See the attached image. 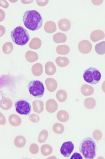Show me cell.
<instances>
[{"label":"cell","instance_id":"33","mask_svg":"<svg viewBox=\"0 0 105 159\" xmlns=\"http://www.w3.org/2000/svg\"><path fill=\"white\" fill-rule=\"evenodd\" d=\"M30 121L34 123H37L39 121L40 117L38 115L36 114H32L29 117Z\"/></svg>","mask_w":105,"mask_h":159},{"label":"cell","instance_id":"3","mask_svg":"<svg viewBox=\"0 0 105 159\" xmlns=\"http://www.w3.org/2000/svg\"><path fill=\"white\" fill-rule=\"evenodd\" d=\"M11 36L13 42L17 45L21 46L27 44L30 39L28 31L21 25L12 30Z\"/></svg>","mask_w":105,"mask_h":159},{"label":"cell","instance_id":"15","mask_svg":"<svg viewBox=\"0 0 105 159\" xmlns=\"http://www.w3.org/2000/svg\"><path fill=\"white\" fill-rule=\"evenodd\" d=\"M10 124L12 126L16 127L19 126L22 123V119L17 115L12 114L9 117Z\"/></svg>","mask_w":105,"mask_h":159},{"label":"cell","instance_id":"11","mask_svg":"<svg viewBox=\"0 0 105 159\" xmlns=\"http://www.w3.org/2000/svg\"><path fill=\"white\" fill-rule=\"evenodd\" d=\"M45 84L48 90L50 92H54L57 88V83L55 79L47 78L46 80Z\"/></svg>","mask_w":105,"mask_h":159},{"label":"cell","instance_id":"7","mask_svg":"<svg viewBox=\"0 0 105 159\" xmlns=\"http://www.w3.org/2000/svg\"><path fill=\"white\" fill-rule=\"evenodd\" d=\"M74 148L73 142L71 141H68L63 143L60 148V152L65 157L68 158L73 152Z\"/></svg>","mask_w":105,"mask_h":159},{"label":"cell","instance_id":"8","mask_svg":"<svg viewBox=\"0 0 105 159\" xmlns=\"http://www.w3.org/2000/svg\"><path fill=\"white\" fill-rule=\"evenodd\" d=\"M91 43L88 40H83L81 41L78 45V49L82 53L86 54L91 52L92 49Z\"/></svg>","mask_w":105,"mask_h":159},{"label":"cell","instance_id":"31","mask_svg":"<svg viewBox=\"0 0 105 159\" xmlns=\"http://www.w3.org/2000/svg\"><path fill=\"white\" fill-rule=\"evenodd\" d=\"M48 133L46 130H43L40 132L38 138V142L40 143H44L47 139Z\"/></svg>","mask_w":105,"mask_h":159},{"label":"cell","instance_id":"13","mask_svg":"<svg viewBox=\"0 0 105 159\" xmlns=\"http://www.w3.org/2000/svg\"><path fill=\"white\" fill-rule=\"evenodd\" d=\"M33 111L40 114L43 111L44 104L43 102L40 100H35L33 102Z\"/></svg>","mask_w":105,"mask_h":159},{"label":"cell","instance_id":"25","mask_svg":"<svg viewBox=\"0 0 105 159\" xmlns=\"http://www.w3.org/2000/svg\"><path fill=\"white\" fill-rule=\"evenodd\" d=\"M56 51L59 55H66L70 52V48L67 45H60L58 46Z\"/></svg>","mask_w":105,"mask_h":159},{"label":"cell","instance_id":"34","mask_svg":"<svg viewBox=\"0 0 105 159\" xmlns=\"http://www.w3.org/2000/svg\"><path fill=\"white\" fill-rule=\"evenodd\" d=\"M71 159H83V157L81 155L80 153L77 152H75L71 156Z\"/></svg>","mask_w":105,"mask_h":159},{"label":"cell","instance_id":"20","mask_svg":"<svg viewBox=\"0 0 105 159\" xmlns=\"http://www.w3.org/2000/svg\"><path fill=\"white\" fill-rule=\"evenodd\" d=\"M0 106L1 108L4 110H8L11 108L12 106V102L8 98L2 99L0 102Z\"/></svg>","mask_w":105,"mask_h":159},{"label":"cell","instance_id":"12","mask_svg":"<svg viewBox=\"0 0 105 159\" xmlns=\"http://www.w3.org/2000/svg\"><path fill=\"white\" fill-rule=\"evenodd\" d=\"M59 29L63 32H67L70 30L71 24L70 20L66 19L60 20L58 23Z\"/></svg>","mask_w":105,"mask_h":159},{"label":"cell","instance_id":"24","mask_svg":"<svg viewBox=\"0 0 105 159\" xmlns=\"http://www.w3.org/2000/svg\"><path fill=\"white\" fill-rule=\"evenodd\" d=\"M58 120L63 122L67 121L69 118V115L67 112L65 110H61L58 112L57 115Z\"/></svg>","mask_w":105,"mask_h":159},{"label":"cell","instance_id":"1","mask_svg":"<svg viewBox=\"0 0 105 159\" xmlns=\"http://www.w3.org/2000/svg\"><path fill=\"white\" fill-rule=\"evenodd\" d=\"M23 21L26 27L30 30H39L42 26V18L36 10H27L23 16Z\"/></svg>","mask_w":105,"mask_h":159},{"label":"cell","instance_id":"21","mask_svg":"<svg viewBox=\"0 0 105 159\" xmlns=\"http://www.w3.org/2000/svg\"><path fill=\"white\" fill-rule=\"evenodd\" d=\"M42 41L38 38H33L29 44V47L30 48L34 50L39 49L42 45Z\"/></svg>","mask_w":105,"mask_h":159},{"label":"cell","instance_id":"18","mask_svg":"<svg viewBox=\"0 0 105 159\" xmlns=\"http://www.w3.org/2000/svg\"><path fill=\"white\" fill-rule=\"evenodd\" d=\"M32 71L33 75L36 76H39L43 73V67L42 64L37 63L33 65L32 68Z\"/></svg>","mask_w":105,"mask_h":159},{"label":"cell","instance_id":"5","mask_svg":"<svg viewBox=\"0 0 105 159\" xmlns=\"http://www.w3.org/2000/svg\"><path fill=\"white\" fill-rule=\"evenodd\" d=\"M30 94L37 98H40L44 95L45 88L42 82L38 80L30 81L28 86Z\"/></svg>","mask_w":105,"mask_h":159},{"label":"cell","instance_id":"27","mask_svg":"<svg viewBox=\"0 0 105 159\" xmlns=\"http://www.w3.org/2000/svg\"><path fill=\"white\" fill-rule=\"evenodd\" d=\"M41 151L43 156H47L50 155L52 153L53 148L49 145L45 144L41 147Z\"/></svg>","mask_w":105,"mask_h":159},{"label":"cell","instance_id":"9","mask_svg":"<svg viewBox=\"0 0 105 159\" xmlns=\"http://www.w3.org/2000/svg\"><path fill=\"white\" fill-rule=\"evenodd\" d=\"M104 33L101 30H96L91 33L90 36L91 40L94 42H96L104 39Z\"/></svg>","mask_w":105,"mask_h":159},{"label":"cell","instance_id":"16","mask_svg":"<svg viewBox=\"0 0 105 159\" xmlns=\"http://www.w3.org/2000/svg\"><path fill=\"white\" fill-rule=\"evenodd\" d=\"M44 29L45 31L48 33H54L57 29L55 23L52 21H48L46 22Z\"/></svg>","mask_w":105,"mask_h":159},{"label":"cell","instance_id":"23","mask_svg":"<svg viewBox=\"0 0 105 159\" xmlns=\"http://www.w3.org/2000/svg\"><path fill=\"white\" fill-rule=\"evenodd\" d=\"M26 142V140L25 137L21 135L18 136L14 140V144L18 148L24 147Z\"/></svg>","mask_w":105,"mask_h":159},{"label":"cell","instance_id":"17","mask_svg":"<svg viewBox=\"0 0 105 159\" xmlns=\"http://www.w3.org/2000/svg\"><path fill=\"white\" fill-rule=\"evenodd\" d=\"M25 58L30 63H33L38 59V56L37 53L31 51H28L25 54Z\"/></svg>","mask_w":105,"mask_h":159},{"label":"cell","instance_id":"2","mask_svg":"<svg viewBox=\"0 0 105 159\" xmlns=\"http://www.w3.org/2000/svg\"><path fill=\"white\" fill-rule=\"evenodd\" d=\"M96 143L93 138L87 137L82 141L79 147L80 152L84 158L93 159L96 155Z\"/></svg>","mask_w":105,"mask_h":159},{"label":"cell","instance_id":"14","mask_svg":"<svg viewBox=\"0 0 105 159\" xmlns=\"http://www.w3.org/2000/svg\"><path fill=\"white\" fill-rule=\"evenodd\" d=\"M45 73L48 75H54L57 71V68L52 61H48L45 66Z\"/></svg>","mask_w":105,"mask_h":159},{"label":"cell","instance_id":"10","mask_svg":"<svg viewBox=\"0 0 105 159\" xmlns=\"http://www.w3.org/2000/svg\"><path fill=\"white\" fill-rule=\"evenodd\" d=\"M46 108L48 112L52 113L57 111L58 108V104L55 99H49L46 102Z\"/></svg>","mask_w":105,"mask_h":159},{"label":"cell","instance_id":"26","mask_svg":"<svg viewBox=\"0 0 105 159\" xmlns=\"http://www.w3.org/2000/svg\"><path fill=\"white\" fill-rule=\"evenodd\" d=\"M96 52L99 55H103L105 54V41L100 42L95 45Z\"/></svg>","mask_w":105,"mask_h":159},{"label":"cell","instance_id":"28","mask_svg":"<svg viewBox=\"0 0 105 159\" xmlns=\"http://www.w3.org/2000/svg\"><path fill=\"white\" fill-rule=\"evenodd\" d=\"M67 92L63 89H61L58 91L56 94L57 99L61 102H65L67 98Z\"/></svg>","mask_w":105,"mask_h":159},{"label":"cell","instance_id":"32","mask_svg":"<svg viewBox=\"0 0 105 159\" xmlns=\"http://www.w3.org/2000/svg\"><path fill=\"white\" fill-rule=\"evenodd\" d=\"M30 151L33 154H36L39 152V147L35 143H32L30 146Z\"/></svg>","mask_w":105,"mask_h":159},{"label":"cell","instance_id":"35","mask_svg":"<svg viewBox=\"0 0 105 159\" xmlns=\"http://www.w3.org/2000/svg\"><path fill=\"white\" fill-rule=\"evenodd\" d=\"M6 123V120L3 115L1 113V124L4 125Z\"/></svg>","mask_w":105,"mask_h":159},{"label":"cell","instance_id":"4","mask_svg":"<svg viewBox=\"0 0 105 159\" xmlns=\"http://www.w3.org/2000/svg\"><path fill=\"white\" fill-rule=\"evenodd\" d=\"M101 74L99 70L93 67L89 68L84 71L83 78L87 83L91 84L98 83L101 80Z\"/></svg>","mask_w":105,"mask_h":159},{"label":"cell","instance_id":"30","mask_svg":"<svg viewBox=\"0 0 105 159\" xmlns=\"http://www.w3.org/2000/svg\"><path fill=\"white\" fill-rule=\"evenodd\" d=\"M53 130L56 134H61L63 132L64 127L63 125L60 123H56L53 125Z\"/></svg>","mask_w":105,"mask_h":159},{"label":"cell","instance_id":"22","mask_svg":"<svg viewBox=\"0 0 105 159\" xmlns=\"http://www.w3.org/2000/svg\"><path fill=\"white\" fill-rule=\"evenodd\" d=\"M55 62L57 65L61 67H64L70 63L69 59L66 57H59L56 59Z\"/></svg>","mask_w":105,"mask_h":159},{"label":"cell","instance_id":"6","mask_svg":"<svg viewBox=\"0 0 105 159\" xmlns=\"http://www.w3.org/2000/svg\"><path fill=\"white\" fill-rule=\"evenodd\" d=\"M15 106L17 112L20 115L27 116L31 112V105L25 100H19L15 103Z\"/></svg>","mask_w":105,"mask_h":159},{"label":"cell","instance_id":"19","mask_svg":"<svg viewBox=\"0 0 105 159\" xmlns=\"http://www.w3.org/2000/svg\"><path fill=\"white\" fill-rule=\"evenodd\" d=\"M67 39L66 34L62 33H58L53 35V40L56 43H65Z\"/></svg>","mask_w":105,"mask_h":159},{"label":"cell","instance_id":"29","mask_svg":"<svg viewBox=\"0 0 105 159\" xmlns=\"http://www.w3.org/2000/svg\"><path fill=\"white\" fill-rule=\"evenodd\" d=\"M13 48V45L11 42H6L2 47V51L6 54L8 55L12 52Z\"/></svg>","mask_w":105,"mask_h":159}]
</instances>
